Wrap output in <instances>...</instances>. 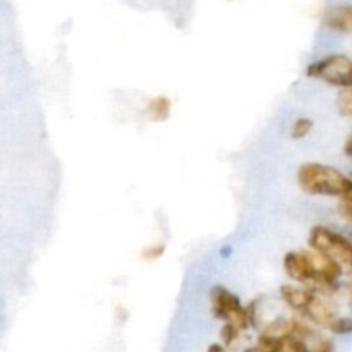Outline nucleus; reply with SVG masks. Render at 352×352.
<instances>
[{
    "mask_svg": "<svg viewBox=\"0 0 352 352\" xmlns=\"http://www.w3.org/2000/svg\"><path fill=\"white\" fill-rule=\"evenodd\" d=\"M284 270L292 280L313 285L315 291L332 294L340 287L339 278L344 268L320 251L309 250L285 254Z\"/></svg>",
    "mask_w": 352,
    "mask_h": 352,
    "instance_id": "nucleus-1",
    "label": "nucleus"
},
{
    "mask_svg": "<svg viewBox=\"0 0 352 352\" xmlns=\"http://www.w3.org/2000/svg\"><path fill=\"white\" fill-rule=\"evenodd\" d=\"M298 182L302 191L315 196L352 199V179L323 164H305L298 170Z\"/></svg>",
    "mask_w": 352,
    "mask_h": 352,
    "instance_id": "nucleus-2",
    "label": "nucleus"
},
{
    "mask_svg": "<svg viewBox=\"0 0 352 352\" xmlns=\"http://www.w3.org/2000/svg\"><path fill=\"white\" fill-rule=\"evenodd\" d=\"M309 248L332 258L344 270L352 272V239L325 226L313 227L309 232Z\"/></svg>",
    "mask_w": 352,
    "mask_h": 352,
    "instance_id": "nucleus-3",
    "label": "nucleus"
},
{
    "mask_svg": "<svg viewBox=\"0 0 352 352\" xmlns=\"http://www.w3.org/2000/svg\"><path fill=\"white\" fill-rule=\"evenodd\" d=\"M210 301H212V313L215 318L234 325L241 332L250 329L251 325V311L244 308L241 299L236 294L223 287H213L210 292Z\"/></svg>",
    "mask_w": 352,
    "mask_h": 352,
    "instance_id": "nucleus-4",
    "label": "nucleus"
},
{
    "mask_svg": "<svg viewBox=\"0 0 352 352\" xmlns=\"http://www.w3.org/2000/svg\"><path fill=\"white\" fill-rule=\"evenodd\" d=\"M306 74L339 88H352V58L346 55H329L309 64Z\"/></svg>",
    "mask_w": 352,
    "mask_h": 352,
    "instance_id": "nucleus-5",
    "label": "nucleus"
},
{
    "mask_svg": "<svg viewBox=\"0 0 352 352\" xmlns=\"http://www.w3.org/2000/svg\"><path fill=\"white\" fill-rule=\"evenodd\" d=\"M258 351L267 352H301L309 351L308 344L299 337L284 332H265L258 339Z\"/></svg>",
    "mask_w": 352,
    "mask_h": 352,
    "instance_id": "nucleus-6",
    "label": "nucleus"
},
{
    "mask_svg": "<svg viewBox=\"0 0 352 352\" xmlns=\"http://www.w3.org/2000/svg\"><path fill=\"white\" fill-rule=\"evenodd\" d=\"M327 26L336 31L352 30V6H337L329 10L325 17Z\"/></svg>",
    "mask_w": 352,
    "mask_h": 352,
    "instance_id": "nucleus-7",
    "label": "nucleus"
},
{
    "mask_svg": "<svg viewBox=\"0 0 352 352\" xmlns=\"http://www.w3.org/2000/svg\"><path fill=\"white\" fill-rule=\"evenodd\" d=\"M172 103L167 96H155L150 103H148V116L151 117V120H167V117L170 116Z\"/></svg>",
    "mask_w": 352,
    "mask_h": 352,
    "instance_id": "nucleus-8",
    "label": "nucleus"
},
{
    "mask_svg": "<svg viewBox=\"0 0 352 352\" xmlns=\"http://www.w3.org/2000/svg\"><path fill=\"white\" fill-rule=\"evenodd\" d=\"M313 129V120L308 117H301V119L296 120L291 127V136L294 140H302V138L308 136Z\"/></svg>",
    "mask_w": 352,
    "mask_h": 352,
    "instance_id": "nucleus-9",
    "label": "nucleus"
},
{
    "mask_svg": "<svg viewBox=\"0 0 352 352\" xmlns=\"http://www.w3.org/2000/svg\"><path fill=\"white\" fill-rule=\"evenodd\" d=\"M337 103H339V109L344 116L352 117V89L351 88H346V91L340 93Z\"/></svg>",
    "mask_w": 352,
    "mask_h": 352,
    "instance_id": "nucleus-10",
    "label": "nucleus"
},
{
    "mask_svg": "<svg viewBox=\"0 0 352 352\" xmlns=\"http://www.w3.org/2000/svg\"><path fill=\"white\" fill-rule=\"evenodd\" d=\"M340 213L352 222V199H342V203H340Z\"/></svg>",
    "mask_w": 352,
    "mask_h": 352,
    "instance_id": "nucleus-11",
    "label": "nucleus"
},
{
    "mask_svg": "<svg viewBox=\"0 0 352 352\" xmlns=\"http://www.w3.org/2000/svg\"><path fill=\"white\" fill-rule=\"evenodd\" d=\"M164 251H165V248L162 246V244H157V246L148 248L146 253H144V256H146V258H158V256H162V254H164Z\"/></svg>",
    "mask_w": 352,
    "mask_h": 352,
    "instance_id": "nucleus-12",
    "label": "nucleus"
},
{
    "mask_svg": "<svg viewBox=\"0 0 352 352\" xmlns=\"http://www.w3.org/2000/svg\"><path fill=\"white\" fill-rule=\"evenodd\" d=\"M346 153L352 158V138H349V140H347V143H346Z\"/></svg>",
    "mask_w": 352,
    "mask_h": 352,
    "instance_id": "nucleus-13",
    "label": "nucleus"
}]
</instances>
